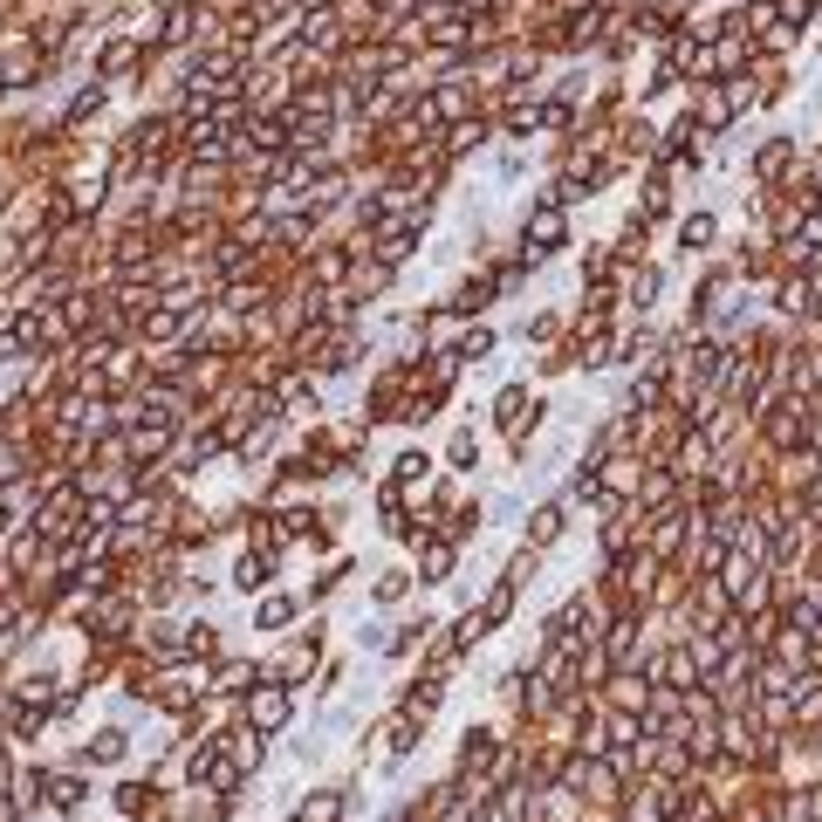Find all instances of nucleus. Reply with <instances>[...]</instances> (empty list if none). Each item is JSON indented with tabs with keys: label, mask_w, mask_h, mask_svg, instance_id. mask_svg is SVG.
<instances>
[{
	"label": "nucleus",
	"mask_w": 822,
	"mask_h": 822,
	"mask_svg": "<svg viewBox=\"0 0 822 822\" xmlns=\"http://www.w3.org/2000/svg\"><path fill=\"white\" fill-rule=\"evenodd\" d=\"M254 679H261V665H220V672H213V692H226V700H247Z\"/></svg>",
	"instance_id": "obj_6"
},
{
	"label": "nucleus",
	"mask_w": 822,
	"mask_h": 822,
	"mask_svg": "<svg viewBox=\"0 0 822 822\" xmlns=\"http://www.w3.org/2000/svg\"><path fill=\"white\" fill-rule=\"evenodd\" d=\"M555 535H562V507H535V521H528V549L542 555V549L555 542Z\"/></svg>",
	"instance_id": "obj_7"
},
{
	"label": "nucleus",
	"mask_w": 822,
	"mask_h": 822,
	"mask_svg": "<svg viewBox=\"0 0 822 822\" xmlns=\"http://www.w3.org/2000/svg\"><path fill=\"white\" fill-rule=\"evenodd\" d=\"M151 802H158V788H151V782H117V815L124 822H144Z\"/></svg>",
	"instance_id": "obj_5"
},
{
	"label": "nucleus",
	"mask_w": 822,
	"mask_h": 822,
	"mask_svg": "<svg viewBox=\"0 0 822 822\" xmlns=\"http://www.w3.org/2000/svg\"><path fill=\"white\" fill-rule=\"evenodd\" d=\"M281 411H289V419H308V411H316V391H308V384H281Z\"/></svg>",
	"instance_id": "obj_10"
},
{
	"label": "nucleus",
	"mask_w": 822,
	"mask_h": 822,
	"mask_svg": "<svg viewBox=\"0 0 822 822\" xmlns=\"http://www.w3.org/2000/svg\"><path fill=\"white\" fill-rule=\"evenodd\" d=\"M528 240H535V254H549L562 240V213H555V206H542V213L528 220Z\"/></svg>",
	"instance_id": "obj_8"
},
{
	"label": "nucleus",
	"mask_w": 822,
	"mask_h": 822,
	"mask_svg": "<svg viewBox=\"0 0 822 822\" xmlns=\"http://www.w3.org/2000/svg\"><path fill=\"white\" fill-rule=\"evenodd\" d=\"M83 802H90L83 775H42V809L48 815H83Z\"/></svg>",
	"instance_id": "obj_2"
},
{
	"label": "nucleus",
	"mask_w": 822,
	"mask_h": 822,
	"mask_svg": "<svg viewBox=\"0 0 822 822\" xmlns=\"http://www.w3.org/2000/svg\"><path fill=\"white\" fill-rule=\"evenodd\" d=\"M268 583V555H240L234 562V589H261Z\"/></svg>",
	"instance_id": "obj_9"
},
{
	"label": "nucleus",
	"mask_w": 822,
	"mask_h": 822,
	"mask_svg": "<svg viewBox=\"0 0 822 822\" xmlns=\"http://www.w3.org/2000/svg\"><path fill=\"white\" fill-rule=\"evenodd\" d=\"M240 719H247V733H281L295 719V692L289 685H254L240 700Z\"/></svg>",
	"instance_id": "obj_1"
},
{
	"label": "nucleus",
	"mask_w": 822,
	"mask_h": 822,
	"mask_svg": "<svg viewBox=\"0 0 822 822\" xmlns=\"http://www.w3.org/2000/svg\"><path fill=\"white\" fill-rule=\"evenodd\" d=\"M446 569H453V549L432 542V549H425V583H446Z\"/></svg>",
	"instance_id": "obj_11"
},
{
	"label": "nucleus",
	"mask_w": 822,
	"mask_h": 822,
	"mask_svg": "<svg viewBox=\"0 0 822 822\" xmlns=\"http://www.w3.org/2000/svg\"><path fill=\"white\" fill-rule=\"evenodd\" d=\"M679 240H685V247H706V240H713V220H706V213H692V220L679 226Z\"/></svg>",
	"instance_id": "obj_13"
},
{
	"label": "nucleus",
	"mask_w": 822,
	"mask_h": 822,
	"mask_svg": "<svg viewBox=\"0 0 822 822\" xmlns=\"http://www.w3.org/2000/svg\"><path fill=\"white\" fill-rule=\"evenodd\" d=\"M343 815H350V795H343V788H316V795L302 802L295 822H343Z\"/></svg>",
	"instance_id": "obj_4"
},
{
	"label": "nucleus",
	"mask_w": 822,
	"mask_h": 822,
	"mask_svg": "<svg viewBox=\"0 0 822 822\" xmlns=\"http://www.w3.org/2000/svg\"><path fill=\"white\" fill-rule=\"evenodd\" d=\"M473 459H480V439L473 432H453V467H473Z\"/></svg>",
	"instance_id": "obj_14"
},
{
	"label": "nucleus",
	"mask_w": 822,
	"mask_h": 822,
	"mask_svg": "<svg viewBox=\"0 0 822 822\" xmlns=\"http://www.w3.org/2000/svg\"><path fill=\"white\" fill-rule=\"evenodd\" d=\"M398 597H404V576L384 569V576H377V603H398Z\"/></svg>",
	"instance_id": "obj_15"
},
{
	"label": "nucleus",
	"mask_w": 822,
	"mask_h": 822,
	"mask_svg": "<svg viewBox=\"0 0 822 822\" xmlns=\"http://www.w3.org/2000/svg\"><path fill=\"white\" fill-rule=\"evenodd\" d=\"M124 754H131V733H124V727H103V733H90L83 767H117Z\"/></svg>",
	"instance_id": "obj_3"
},
{
	"label": "nucleus",
	"mask_w": 822,
	"mask_h": 822,
	"mask_svg": "<svg viewBox=\"0 0 822 822\" xmlns=\"http://www.w3.org/2000/svg\"><path fill=\"white\" fill-rule=\"evenodd\" d=\"M289 616H295V597H268V603H261V631L289 624Z\"/></svg>",
	"instance_id": "obj_12"
},
{
	"label": "nucleus",
	"mask_w": 822,
	"mask_h": 822,
	"mask_svg": "<svg viewBox=\"0 0 822 822\" xmlns=\"http://www.w3.org/2000/svg\"><path fill=\"white\" fill-rule=\"evenodd\" d=\"M425 467H432L425 453H404V459H398V480H425Z\"/></svg>",
	"instance_id": "obj_16"
}]
</instances>
